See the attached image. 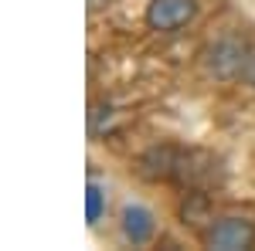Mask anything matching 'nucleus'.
Here are the masks:
<instances>
[{
  "label": "nucleus",
  "instance_id": "obj_1",
  "mask_svg": "<svg viewBox=\"0 0 255 251\" xmlns=\"http://www.w3.org/2000/svg\"><path fill=\"white\" fill-rule=\"evenodd\" d=\"M204 245L215 251H245L255 248V224L242 217H221L211 221V228L204 231Z\"/></svg>",
  "mask_w": 255,
  "mask_h": 251
},
{
  "label": "nucleus",
  "instance_id": "obj_2",
  "mask_svg": "<svg viewBox=\"0 0 255 251\" xmlns=\"http://www.w3.org/2000/svg\"><path fill=\"white\" fill-rule=\"evenodd\" d=\"M197 14V0H153L146 7V24L153 31H180Z\"/></svg>",
  "mask_w": 255,
  "mask_h": 251
},
{
  "label": "nucleus",
  "instance_id": "obj_3",
  "mask_svg": "<svg viewBox=\"0 0 255 251\" xmlns=\"http://www.w3.org/2000/svg\"><path fill=\"white\" fill-rule=\"evenodd\" d=\"M123 231H126V238L133 245H146L153 238V214L146 211V207H139V204H126V211H123Z\"/></svg>",
  "mask_w": 255,
  "mask_h": 251
},
{
  "label": "nucleus",
  "instance_id": "obj_4",
  "mask_svg": "<svg viewBox=\"0 0 255 251\" xmlns=\"http://www.w3.org/2000/svg\"><path fill=\"white\" fill-rule=\"evenodd\" d=\"M180 217H184V224H194V228H201L204 221H211V214H208V197L201 190H191L184 197V204H180Z\"/></svg>",
  "mask_w": 255,
  "mask_h": 251
},
{
  "label": "nucleus",
  "instance_id": "obj_5",
  "mask_svg": "<svg viewBox=\"0 0 255 251\" xmlns=\"http://www.w3.org/2000/svg\"><path fill=\"white\" fill-rule=\"evenodd\" d=\"M102 211H106V193H102V187L92 180L89 190H85V221L96 224L99 217H102Z\"/></svg>",
  "mask_w": 255,
  "mask_h": 251
},
{
  "label": "nucleus",
  "instance_id": "obj_6",
  "mask_svg": "<svg viewBox=\"0 0 255 251\" xmlns=\"http://www.w3.org/2000/svg\"><path fill=\"white\" fill-rule=\"evenodd\" d=\"M238 78H242L245 85H252V88H255V44H252V48H245V58H242Z\"/></svg>",
  "mask_w": 255,
  "mask_h": 251
}]
</instances>
